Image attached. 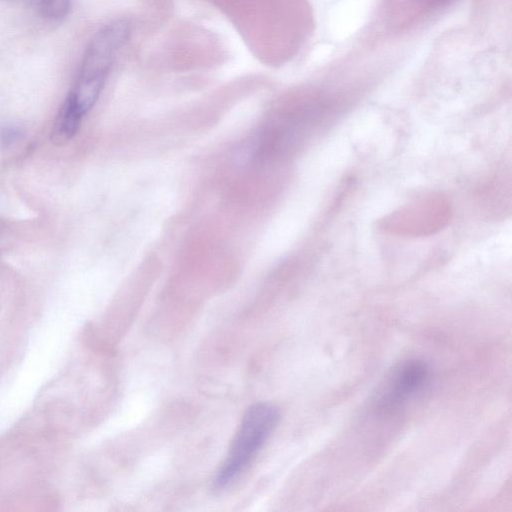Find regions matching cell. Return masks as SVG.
Instances as JSON below:
<instances>
[{
    "label": "cell",
    "mask_w": 512,
    "mask_h": 512,
    "mask_svg": "<svg viewBox=\"0 0 512 512\" xmlns=\"http://www.w3.org/2000/svg\"><path fill=\"white\" fill-rule=\"evenodd\" d=\"M129 35V22L116 20L101 28L90 41L76 86L69 94L83 115L96 103L115 56Z\"/></svg>",
    "instance_id": "cell-1"
},
{
    "label": "cell",
    "mask_w": 512,
    "mask_h": 512,
    "mask_svg": "<svg viewBox=\"0 0 512 512\" xmlns=\"http://www.w3.org/2000/svg\"><path fill=\"white\" fill-rule=\"evenodd\" d=\"M279 420L277 408L269 403L251 405L243 415L240 426L222 466L216 473L214 486H229L253 460Z\"/></svg>",
    "instance_id": "cell-2"
},
{
    "label": "cell",
    "mask_w": 512,
    "mask_h": 512,
    "mask_svg": "<svg viewBox=\"0 0 512 512\" xmlns=\"http://www.w3.org/2000/svg\"><path fill=\"white\" fill-rule=\"evenodd\" d=\"M428 366L421 360H410L394 375L391 386L382 399L384 408H392L419 390L428 377Z\"/></svg>",
    "instance_id": "cell-3"
},
{
    "label": "cell",
    "mask_w": 512,
    "mask_h": 512,
    "mask_svg": "<svg viewBox=\"0 0 512 512\" xmlns=\"http://www.w3.org/2000/svg\"><path fill=\"white\" fill-rule=\"evenodd\" d=\"M84 115L68 95L53 124L51 140L56 145H63L77 133Z\"/></svg>",
    "instance_id": "cell-4"
},
{
    "label": "cell",
    "mask_w": 512,
    "mask_h": 512,
    "mask_svg": "<svg viewBox=\"0 0 512 512\" xmlns=\"http://www.w3.org/2000/svg\"><path fill=\"white\" fill-rule=\"evenodd\" d=\"M34 11L47 20H60L70 11L71 0H31Z\"/></svg>",
    "instance_id": "cell-5"
}]
</instances>
